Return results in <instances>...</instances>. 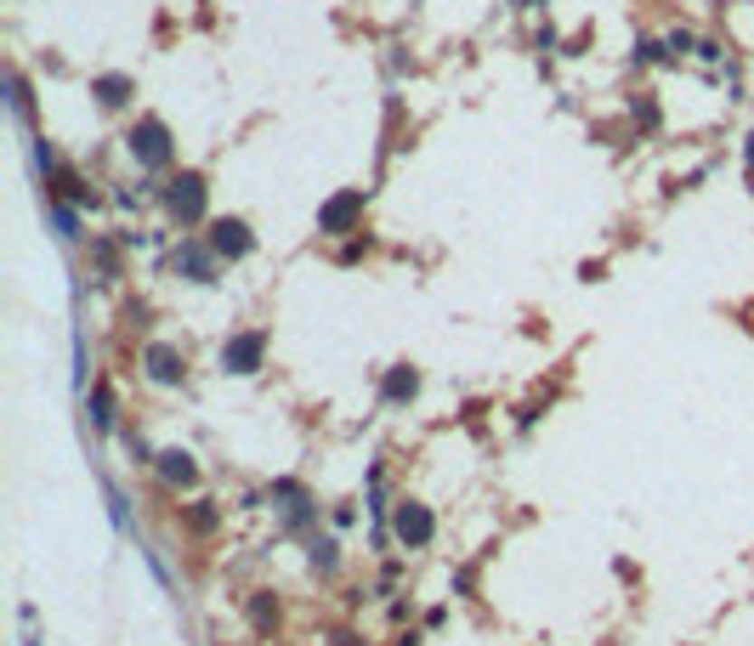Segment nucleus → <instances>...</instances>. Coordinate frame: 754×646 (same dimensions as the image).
Returning <instances> with one entry per match:
<instances>
[{"label": "nucleus", "mask_w": 754, "mask_h": 646, "mask_svg": "<svg viewBox=\"0 0 754 646\" xmlns=\"http://www.w3.org/2000/svg\"><path fill=\"white\" fill-rule=\"evenodd\" d=\"M165 204H170V215H177L182 227L205 222V176H199V170H182V176L165 187Z\"/></svg>", "instance_id": "obj_1"}, {"label": "nucleus", "mask_w": 754, "mask_h": 646, "mask_svg": "<svg viewBox=\"0 0 754 646\" xmlns=\"http://www.w3.org/2000/svg\"><path fill=\"white\" fill-rule=\"evenodd\" d=\"M125 147L137 154V165H165V159H170V131H165V119H142V125H131Z\"/></svg>", "instance_id": "obj_2"}, {"label": "nucleus", "mask_w": 754, "mask_h": 646, "mask_svg": "<svg viewBox=\"0 0 754 646\" xmlns=\"http://www.w3.org/2000/svg\"><path fill=\"white\" fill-rule=\"evenodd\" d=\"M262 357H267V335L244 329V335H233L222 347V369L227 375H255V369H262Z\"/></svg>", "instance_id": "obj_3"}, {"label": "nucleus", "mask_w": 754, "mask_h": 646, "mask_svg": "<svg viewBox=\"0 0 754 646\" xmlns=\"http://www.w3.org/2000/svg\"><path fill=\"white\" fill-rule=\"evenodd\" d=\"M392 527H397V538H403L408 550H425V545H431V533H437V522H431V510H425V505H415V499H403V505H397Z\"/></svg>", "instance_id": "obj_4"}, {"label": "nucleus", "mask_w": 754, "mask_h": 646, "mask_svg": "<svg viewBox=\"0 0 754 646\" xmlns=\"http://www.w3.org/2000/svg\"><path fill=\"white\" fill-rule=\"evenodd\" d=\"M250 227L239 222V215H222V222H210V250L227 255V261H239V255H250Z\"/></svg>", "instance_id": "obj_5"}, {"label": "nucleus", "mask_w": 754, "mask_h": 646, "mask_svg": "<svg viewBox=\"0 0 754 646\" xmlns=\"http://www.w3.org/2000/svg\"><path fill=\"white\" fill-rule=\"evenodd\" d=\"M358 215H363V187H347L340 199H329V204L318 210V227H323V233H347Z\"/></svg>", "instance_id": "obj_6"}, {"label": "nucleus", "mask_w": 754, "mask_h": 646, "mask_svg": "<svg viewBox=\"0 0 754 646\" xmlns=\"http://www.w3.org/2000/svg\"><path fill=\"white\" fill-rule=\"evenodd\" d=\"M142 363H148V375H154L159 385H177V380H182V352H177V347H148Z\"/></svg>", "instance_id": "obj_7"}, {"label": "nucleus", "mask_w": 754, "mask_h": 646, "mask_svg": "<svg viewBox=\"0 0 754 646\" xmlns=\"http://www.w3.org/2000/svg\"><path fill=\"white\" fill-rule=\"evenodd\" d=\"M159 470H165V482H170V488H187L193 477H199L193 454H182V448H165V454H159Z\"/></svg>", "instance_id": "obj_8"}, {"label": "nucleus", "mask_w": 754, "mask_h": 646, "mask_svg": "<svg viewBox=\"0 0 754 646\" xmlns=\"http://www.w3.org/2000/svg\"><path fill=\"white\" fill-rule=\"evenodd\" d=\"M91 91H97V102H102V108H119V102H131L137 80H131V74H102V80L91 85Z\"/></svg>", "instance_id": "obj_9"}, {"label": "nucleus", "mask_w": 754, "mask_h": 646, "mask_svg": "<svg viewBox=\"0 0 754 646\" xmlns=\"http://www.w3.org/2000/svg\"><path fill=\"white\" fill-rule=\"evenodd\" d=\"M380 392H386V403H408V397L420 392V375L408 369V363H397V369L386 375V385H380Z\"/></svg>", "instance_id": "obj_10"}, {"label": "nucleus", "mask_w": 754, "mask_h": 646, "mask_svg": "<svg viewBox=\"0 0 754 646\" xmlns=\"http://www.w3.org/2000/svg\"><path fill=\"white\" fill-rule=\"evenodd\" d=\"M91 420H97V425H114V403H108V385H97V392H91Z\"/></svg>", "instance_id": "obj_11"}, {"label": "nucleus", "mask_w": 754, "mask_h": 646, "mask_svg": "<svg viewBox=\"0 0 754 646\" xmlns=\"http://www.w3.org/2000/svg\"><path fill=\"white\" fill-rule=\"evenodd\" d=\"M187 527L210 533V527H215V510H210V505H193V510H187Z\"/></svg>", "instance_id": "obj_12"}, {"label": "nucleus", "mask_w": 754, "mask_h": 646, "mask_svg": "<svg viewBox=\"0 0 754 646\" xmlns=\"http://www.w3.org/2000/svg\"><path fill=\"white\" fill-rule=\"evenodd\" d=\"M250 618H255V623H262V630H267V623L278 618V607H267V595H255V601H250Z\"/></svg>", "instance_id": "obj_13"}, {"label": "nucleus", "mask_w": 754, "mask_h": 646, "mask_svg": "<svg viewBox=\"0 0 754 646\" xmlns=\"http://www.w3.org/2000/svg\"><path fill=\"white\" fill-rule=\"evenodd\" d=\"M749 170H754V137H749Z\"/></svg>", "instance_id": "obj_14"}]
</instances>
